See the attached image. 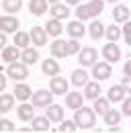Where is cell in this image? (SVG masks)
I'll list each match as a JSON object with an SVG mask.
<instances>
[{"label": "cell", "mask_w": 131, "mask_h": 133, "mask_svg": "<svg viewBox=\"0 0 131 133\" xmlns=\"http://www.w3.org/2000/svg\"><path fill=\"white\" fill-rule=\"evenodd\" d=\"M74 121H76L78 129H90L96 123V111L94 109H88V107H80L74 113Z\"/></svg>", "instance_id": "obj_1"}, {"label": "cell", "mask_w": 131, "mask_h": 133, "mask_svg": "<svg viewBox=\"0 0 131 133\" xmlns=\"http://www.w3.org/2000/svg\"><path fill=\"white\" fill-rule=\"evenodd\" d=\"M6 76H8L10 80L21 82V80H25V78L29 76V66H27L25 62H21V64H18V59H16V62H10L8 68H6Z\"/></svg>", "instance_id": "obj_2"}, {"label": "cell", "mask_w": 131, "mask_h": 133, "mask_svg": "<svg viewBox=\"0 0 131 133\" xmlns=\"http://www.w3.org/2000/svg\"><path fill=\"white\" fill-rule=\"evenodd\" d=\"M31 102L35 109H47L53 102V92L51 90H35V94L31 96Z\"/></svg>", "instance_id": "obj_3"}, {"label": "cell", "mask_w": 131, "mask_h": 133, "mask_svg": "<svg viewBox=\"0 0 131 133\" xmlns=\"http://www.w3.org/2000/svg\"><path fill=\"white\" fill-rule=\"evenodd\" d=\"M111 74H113V68H111V64H109L107 59L100 62V64L96 62V64L92 66V78H94V80H100V82H102V80H109Z\"/></svg>", "instance_id": "obj_4"}, {"label": "cell", "mask_w": 131, "mask_h": 133, "mask_svg": "<svg viewBox=\"0 0 131 133\" xmlns=\"http://www.w3.org/2000/svg\"><path fill=\"white\" fill-rule=\"evenodd\" d=\"M98 59V51L94 47H82L80 53H78V62L82 64V68H88V66H94Z\"/></svg>", "instance_id": "obj_5"}, {"label": "cell", "mask_w": 131, "mask_h": 133, "mask_svg": "<svg viewBox=\"0 0 131 133\" xmlns=\"http://www.w3.org/2000/svg\"><path fill=\"white\" fill-rule=\"evenodd\" d=\"M49 90L53 92V96H66V92H68V80L62 78L60 74L53 76L49 80Z\"/></svg>", "instance_id": "obj_6"}, {"label": "cell", "mask_w": 131, "mask_h": 133, "mask_svg": "<svg viewBox=\"0 0 131 133\" xmlns=\"http://www.w3.org/2000/svg\"><path fill=\"white\" fill-rule=\"evenodd\" d=\"M102 57L109 62V64H115L121 59V49L117 47V41H109L104 47H102Z\"/></svg>", "instance_id": "obj_7"}, {"label": "cell", "mask_w": 131, "mask_h": 133, "mask_svg": "<svg viewBox=\"0 0 131 133\" xmlns=\"http://www.w3.org/2000/svg\"><path fill=\"white\" fill-rule=\"evenodd\" d=\"M29 35H31V41L35 43V47H43V45H47L49 33H47L45 27H33Z\"/></svg>", "instance_id": "obj_8"}, {"label": "cell", "mask_w": 131, "mask_h": 133, "mask_svg": "<svg viewBox=\"0 0 131 133\" xmlns=\"http://www.w3.org/2000/svg\"><path fill=\"white\" fill-rule=\"evenodd\" d=\"M0 31L2 33H16L18 31V18L12 15H2L0 17Z\"/></svg>", "instance_id": "obj_9"}, {"label": "cell", "mask_w": 131, "mask_h": 133, "mask_svg": "<svg viewBox=\"0 0 131 133\" xmlns=\"http://www.w3.org/2000/svg\"><path fill=\"white\" fill-rule=\"evenodd\" d=\"M41 70H43V74L45 76H49V78H53V76H57L60 74V70H62V66L57 64V57H47V59H43L41 62Z\"/></svg>", "instance_id": "obj_10"}, {"label": "cell", "mask_w": 131, "mask_h": 133, "mask_svg": "<svg viewBox=\"0 0 131 133\" xmlns=\"http://www.w3.org/2000/svg\"><path fill=\"white\" fill-rule=\"evenodd\" d=\"M127 96V90L123 88V84H115L109 88V92H107V98L111 100V102H123V98Z\"/></svg>", "instance_id": "obj_11"}, {"label": "cell", "mask_w": 131, "mask_h": 133, "mask_svg": "<svg viewBox=\"0 0 131 133\" xmlns=\"http://www.w3.org/2000/svg\"><path fill=\"white\" fill-rule=\"evenodd\" d=\"M16 115H18V119H21L23 123L31 121L33 117H35V107H33V102H23V104H18Z\"/></svg>", "instance_id": "obj_12"}, {"label": "cell", "mask_w": 131, "mask_h": 133, "mask_svg": "<svg viewBox=\"0 0 131 133\" xmlns=\"http://www.w3.org/2000/svg\"><path fill=\"white\" fill-rule=\"evenodd\" d=\"M49 51H51V55L57 57V59H60V57H68V41H62V39L55 37V41L51 43Z\"/></svg>", "instance_id": "obj_13"}, {"label": "cell", "mask_w": 131, "mask_h": 133, "mask_svg": "<svg viewBox=\"0 0 131 133\" xmlns=\"http://www.w3.org/2000/svg\"><path fill=\"white\" fill-rule=\"evenodd\" d=\"M15 96L21 100V102L31 100V96H33L31 86H29V84H25V82H16V84H15Z\"/></svg>", "instance_id": "obj_14"}, {"label": "cell", "mask_w": 131, "mask_h": 133, "mask_svg": "<svg viewBox=\"0 0 131 133\" xmlns=\"http://www.w3.org/2000/svg\"><path fill=\"white\" fill-rule=\"evenodd\" d=\"M70 82L74 84L76 88H82V86H86V82H88V72H86L84 68H78V70H74V72H72V76H70Z\"/></svg>", "instance_id": "obj_15"}, {"label": "cell", "mask_w": 131, "mask_h": 133, "mask_svg": "<svg viewBox=\"0 0 131 133\" xmlns=\"http://www.w3.org/2000/svg\"><path fill=\"white\" fill-rule=\"evenodd\" d=\"M82 104H84V94L80 92H66V107L68 109H80Z\"/></svg>", "instance_id": "obj_16"}, {"label": "cell", "mask_w": 131, "mask_h": 133, "mask_svg": "<svg viewBox=\"0 0 131 133\" xmlns=\"http://www.w3.org/2000/svg\"><path fill=\"white\" fill-rule=\"evenodd\" d=\"M68 35L72 37V39H80V37H84V33H86V29H84V23L82 21H72V23H68Z\"/></svg>", "instance_id": "obj_17"}, {"label": "cell", "mask_w": 131, "mask_h": 133, "mask_svg": "<svg viewBox=\"0 0 131 133\" xmlns=\"http://www.w3.org/2000/svg\"><path fill=\"white\" fill-rule=\"evenodd\" d=\"M100 96V82H96V80H88L86 82V86H84V98H90L94 100Z\"/></svg>", "instance_id": "obj_18"}, {"label": "cell", "mask_w": 131, "mask_h": 133, "mask_svg": "<svg viewBox=\"0 0 131 133\" xmlns=\"http://www.w3.org/2000/svg\"><path fill=\"white\" fill-rule=\"evenodd\" d=\"M31 129L33 131H51V121L45 117H33L31 119Z\"/></svg>", "instance_id": "obj_19"}, {"label": "cell", "mask_w": 131, "mask_h": 133, "mask_svg": "<svg viewBox=\"0 0 131 133\" xmlns=\"http://www.w3.org/2000/svg\"><path fill=\"white\" fill-rule=\"evenodd\" d=\"M47 119L51 123H62L64 121V107H60V104H49L47 107Z\"/></svg>", "instance_id": "obj_20"}, {"label": "cell", "mask_w": 131, "mask_h": 133, "mask_svg": "<svg viewBox=\"0 0 131 133\" xmlns=\"http://www.w3.org/2000/svg\"><path fill=\"white\" fill-rule=\"evenodd\" d=\"M45 29H47V33L51 35V37H60V35L66 31L64 25H62V21H60V18H53V17L45 23Z\"/></svg>", "instance_id": "obj_21"}, {"label": "cell", "mask_w": 131, "mask_h": 133, "mask_svg": "<svg viewBox=\"0 0 131 133\" xmlns=\"http://www.w3.org/2000/svg\"><path fill=\"white\" fill-rule=\"evenodd\" d=\"M21 62H25L27 66L37 64L39 62V51L35 49V47H25V49L21 51Z\"/></svg>", "instance_id": "obj_22"}, {"label": "cell", "mask_w": 131, "mask_h": 133, "mask_svg": "<svg viewBox=\"0 0 131 133\" xmlns=\"http://www.w3.org/2000/svg\"><path fill=\"white\" fill-rule=\"evenodd\" d=\"M104 29H107V27H104L98 18H92V23L88 25L86 31H88V35H90L92 39H100V37H104Z\"/></svg>", "instance_id": "obj_23"}, {"label": "cell", "mask_w": 131, "mask_h": 133, "mask_svg": "<svg viewBox=\"0 0 131 133\" xmlns=\"http://www.w3.org/2000/svg\"><path fill=\"white\" fill-rule=\"evenodd\" d=\"M129 8L125 6V4H117L113 8V18H115V23L119 25V23H127L129 21Z\"/></svg>", "instance_id": "obj_24"}, {"label": "cell", "mask_w": 131, "mask_h": 133, "mask_svg": "<svg viewBox=\"0 0 131 133\" xmlns=\"http://www.w3.org/2000/svg\"><path fill=\"white\" fill-rule=\"evenodd\" d=\"M47 6H49L47 0H29V10H31L35 17L45 15V12H47Z\"/></svg>", "instance_id": "obj_25"}, {"label": "cell", "mask_w": 131, "mask_h": 133, "mask_svg": "<svg viewBox=\"0 0 131 133\" xmlns=\"http://www.w3.org/2000/svg\"><path fill=\"white\" fill-rule=\"evenodd\" d=\"M15 92L12 94H8V92H2V96H0V113H8V111H12V107H15Z\"/></svg>", "instance_id": "obj_26"}, {"label": "cell", "mask_w": 131, "mask_h": 133, "mask_svg": "<svg viewBox=\"0 0 131 133\" xmlns=\"http://www.w3.org/2000/svg\"><path fill=\"white\" fill-rule=\"evenodd\" d=\"M70 15V8H68V4H62V2H57V4H51V17L53 18H60V21H64L68 18Z\"/></svg>", "instance_id": "obj_27"}, {"label": "cell", "mask_w": 131, "mask_h": 133, "mask_svg": "<svg viewBox=\"0 0 131 133\" xmlns=\"http://www.w3.org/2000/svg\"><path fill=\"white\" fill-rule=\"evenodd\" d=\"M102 117H104V123H107L109 127H113V125H119V123H121L123 113H121V111H115V109H109Z\"/></svg>", "instance_id": "obj_28"}, {"label": "cell", "mask_w": 131, "mask_h": 133, "mask_svg": "<svg viewBox=\"0 0 131 133\" xmlns=\"http://www.w3.org/2000/svg\"><path fill=\"white\" fill-rule=\"evenodd\" d=\"M18 57H21V53H18V47H16V45H15V47H8V45H6V47L2 49V59H4L6 64L16 62Z\"/></svg>", "instance_id": "obj_29"}, {"label": "cell", "mask_w": 131, "mask_h": 133, "mask_svg": "<svg viewBox=\"0 0 131 133\" xmlns=\"http://www.w3.org/2000/svg\"><path fill=\"white\" fill-rule=\"evenodd\" d=\"M123 35V29L115 23V25H109L107 29H104V37L109 39V41H119V37Z\"/></svg>", "instance_id": "obj_30"}, {"label": "cell", "mask_w": 131, "mask_h": 133, "mask_svg": "<svg viewBox=\"0 0 131 133\" xmlns=\"http://www.w3.org/2000/svg\"><path fill=\"white\" fill-rule=\"evenodd\" d=\"M96 113H100V115H104L109 109H111V100L107 98V96H98V98H94V107H92Z\"/></svg>", "instance_id": "obj_31"}, {"label": "cell", "mask_w": 131, "mask_h": 133, "mask_svg": "<svg viewBox=\"0 0 131 133\" xmlns=\"http://www.w3.org/2000/svg\"><path fill=\"white\" fill-rule=\"evenodd\" d=\"M29 43H31V35L25 33V31H16L15 33V45L16 47H29Z\"/></svg>", "instance_id": "obj_32"}, {"label": "cell", "mask_w": 131, "mask_h": 133, "mask_svg": "<svg viewBox=\"0 0 131 133\" xmlns=\"http://www.w3.org/2000/svg\"><path fill=\"white\" fill-rule=\"evenodd\" d=\"M21 6H23V0H2V8L8 12V15H15L21 10Z\"/></svg>", "instance_id": "obj_33"}, {"label": "cell", "mask_w": 131, "mask_h": 133, "mask_svg": "<svg viewBox=\"0 0 131 133\" xmlns=\"http://www.w3.org/2000/svg\"><path fill=\"white\" fill-rule=\"evenodd\" d=\"M74 15H76V18H78V21H90V18H92V12H90L88 4H78Z\"/></svg>", "instance_id": "obj_34"}, {"label": "cell", "mask_w": 131, "mask_h": 133, "mask_svg": "<svg viewBox=\"0 0 131 133\" xmlns=\"http://www.w3.org/2000/svg\"><path fill=\"white\" fill-rule=\"evenodd\" d=\"M88 8H90V12H92V18H96L98 15H102V10H104V0H90V2H88Z\"/></svg>", "instance_id": "obj_35"}, {"label": "cell", "mask_w": 131, "mask_h": 133, "mask_svg": "<svg viewBox=\"0 0 131 133\" xmlns=\"http://www.w3.org/2000/svg\"><path fill=\"white\" fill-rule=\"evenodd\" d=\"M78 129V125H76V121H62L60 123V129H53V131H62V133H72Z\"/></svg>", "instance_id": "obj_36"}, {"label": "cell", "mask_w": 131, "mask_h": 133, "mask_svg": "<svg viewBox=\"0 0 131 133\" xmlns=\"http://www.w3.org/2000/svg\"><path fill=\"white\" fill-rule=\"evenodd\" d=\"M82 49V45L78 43V39H70L68 41V55H78Z\"/></svg>", "instance_id": "obj_37"}, {"label": "cell", "mask_w": 131, "mask_h": 133, "mask_svg": "<svg viewBox=\"0 0 131 133\" xmlns=\"http://www.w3.org/2000/svg\"><path fill=\"white\" fill-rule=\"evenodd\" d=\"M15 131V123L10 119H0V133H8Z\"/></svg>", "instance_id": "obj_38"}, {"label": "cell", "mask_w": 131, "mask_h": 133, "mask_svg": "<svg viewBox=\"0 0 131 133\" xmlns=\"http://www.w3.org/2000/svg\"><path fill=\"white\" fill-rule=\"evenodd\" d=\"M123 39H125V43L131 47V21L123 23Z\"/></svg>", "instance_id": "obj_39"}, {"label": "cell", "mask_w": 131, "mask_h": 133, "mask_svg": "<svg viewBox=\"0 0 131 133\" xmlns=\"http://www.w3.org/2000/svg\"><path fill=\"white\" fill-rule=\"evenodd\" d=\"M121 113H123V115H127V117H131V94L123 98V107H121Z\"/></svg>", "instance_id": "obj_40"}, {"label": "cell", "mask_w": 131, "mask_h": 133, "mask_svg": "<svg viewBox=\"0 0 131 133\" xmlns=\"http://www.w3.org/2000/svg\"><path fill=\"white\" fill-rule=\"evenodd\" d=\"M121 84H123V88L127 90V94H131V76H125Z\"/></svg>", "instance_id": "obj_41"}, {"label": "cell", "mask_w": 131, "mask_h": 133, "mask_svg": "<svg viewBox=\"0 0 131 133\" xmlns=\"http://www.w3.org/2000/svg\"><path fill=\"white\" fill-rule=\"evenodd\" d=\"M6 82H8V80H6V76H4L2 72H0V94H2L4 90H6Z\"/></svg>", "instance_id": "obj_42"}, {"label": "cell", "mask_w": 131, "mask_h": 133, "mask_svg": "<svg viewBox=\"0 0 131 133\" xmlns=\"http://www.w3.org/2000/svg\"><path fill=\"white\" fill-rule=\"evenodd\" d=\"M6 45H8V43H6V33H2V31H0V51L4 49Z\"/></svg>", "instance_id": "obj_43"}, {"label": "cell", "mask_w": 131, "mask_h": 133, "mask_svg": "<svg viewBox=\"0 0 131 133\" xmlns=\"http://www.w3.org/2000/svg\"><path fill=\"white\" fill-rule=\"evenodd\" d=\"M123 72H125V76H131V57H129V62L123 66Z\"/></svg>", "instance_id": "obj_44"}, {"label": "cell", "mask_w": 131, "mask_h": 133, "mask_svg": "<svg viewBox=\"0 0 131 133\" xmlns=\"http://www.w3.org/2000/svg\"><path fill=\"white\" fill-rule=\"evenodd\" d=\"M66 4H68V6H78L80 0H66Z\"/></svg>", "instance_id": "obj_45"}, {"label": "cell", "mask_w": 131, "mask_h": 133, "mask_svg": "<svg viewBox=\"0 0 131 133\" xmlns=\"http://www.w3.org/2000/svg\"><path fill=\"white\" fill-rule=\"evenodd\" d=\"M49 4H57V2H60V0H47Z\"/></svg>", "instance_id": "obj_46"}, {"label": "cell", "mask_w": 131, "mask_h": 133, "mask_svg": "<svg viewBox=\"0 0 131 133\" xmlns=\"http://www.w3.org/2000/svg\"><path fill=\"white\" fill-rule=\"evenodd\" d=\"M107 2H115V4H117V2H119V0H107Z\"/></svg>", "instance_id": "obj_47"}, {"label": "cell", "mask_w": 131, "mask_h": 133, "mask_svg": "<svg viewBox=\"0 0 131 133\" xmlns=\"http://www.w3.org/2000/svg\"><path fill=\"white\" fill-rule=\"evenodd\" d=\"M129 55H131V51H129Z\"/></svg>", "instance_id": "obj_48"}]
</instances>
